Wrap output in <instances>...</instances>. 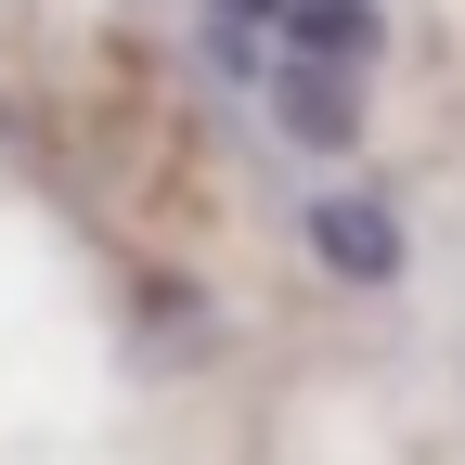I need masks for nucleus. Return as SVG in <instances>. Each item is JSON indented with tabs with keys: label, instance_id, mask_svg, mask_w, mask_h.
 Listing matches in <instances>:
<instances>
[{
	"label": "nucleus",
	"instance_id": "f257e3e1",
	"mask_svg": "<svg viewBox=\"0 0 465 465\" xmlns=\"http://www.w3.org/2000/svg\"><path fill=\"white\" fill-rule=\"evenodd\" d=\"M259 78H272V116H284V143H311V155L362 143V78H349V65H259Z\"/></svg>",
	"mask_w": 465,
	"mask_h": 465
},
{
	"label": "nucleus",
	"instance_id": "f03ea898",
	"mask_svg": "<svg viewBox=\"0 0 465 465\" xmlns=\"http://www.w3.org/2000/svg\"><path fill=\"white\" fill-rule=\"evenodd\" d=\"M311 246H323L349 284H388V272H401V220H388L375 194H336V207H311Z\"/></svg>",
	"mask_w": 465,
	"mask_h": 465
},
{
	"label": "nucleus",
	"instance_id": "7ed1b4c3",
	"mask_svg": "<svg viewBox=\"0 0 465 465\" xmlns=\"http://www.w3.org/2000/svg\"><path fill=\"white\" fill-rule=\"evenodd\" d=\"M207 14H220V52H246V39L284 26V0H207Z\"/></svg>",
	"mask_w": 465,
	"mask_h": 465
}]
</instances>
